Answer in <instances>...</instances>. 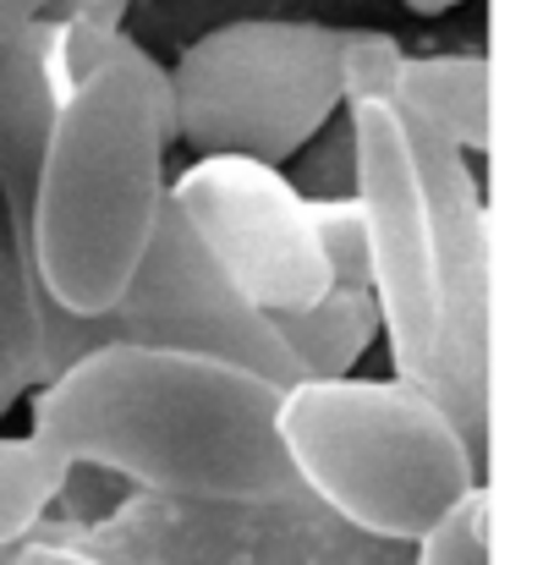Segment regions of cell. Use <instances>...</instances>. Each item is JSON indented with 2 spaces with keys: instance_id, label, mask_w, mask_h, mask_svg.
Listing matches in <instances>:
<instances>
[{
  "instance_id": "5",
  "label": "cell",
  "mask_w": 554,
  "mask_h": 565,
  "mask_svg": "<svg viewBox=\"0 0 554 565\" xmlns=\"http://www.w3.org/2000/svg\"><path fill=\"white\" fill-rule=\"evenodd\" d=\"M39 544H72L99 565H406V550L352 533L308 494L286 500H160L121 494L88 527L39 522Z\"/></svg>"
},
{
  "instance_id": "20",
  "label": "cell",
  "mask_w": 554,
  "mask_h": 565,
  "mask_svg": "<svg viewBox=\"0 0 554 565\" xmlns=\"http://www.w3.org/2000/svg\"><path fill=\"white\" fill-rule=\"evenodd\" d=\"M406 11H417V17H439V11H450V6H461V0H401Z\"/></svg>"
},
{
  "instance_id": "18",
  "label": "cell",
  "mask_w": 554,
  "mask_h": 565,
  "mask_svg": "<svg viewBox=\"0 0 554 565\" xmlns=\"http://www.w3.org/2000/svg\"><path fill=\"white\" fill-rule=\"evenodd\" d=\"M6 565H99V561L83 555V550H72V544H39V539H28L22 550H11Z\"/></svg>"
},
{
  "instance_id": "1",
  "label": "cell",
  "mask_w": 554,
  "mask_h": 565,
  "mask_svg": "<svg viewBox=\"0 0 554 565\" xmlns=\"http://www.w3.org/2000/svg\"><path fill=\"white\" fill-rule=\"evenodd\" d=\"M55 127L39 160L28 269L72 319H110L166 209L171 88L127 28L44 17Z\"/></svg>"
},
{
  "instance_id": "16",
  "label": "cell",
  "mask_w": 554,
  "mask_h": 565,
  "mask_svg": "<svg viewBox=\"0 0 554 565\" xmlns=\"http://www.w3.org/2000/svg\"><path fill=\"white\" fill-rule=\"evenodd\" d=\"M308 214H313V236L330 264V291H369V231H363L358 198L308 203Z\"/></svg>"
},
{
  "instance_id": "21",
  "label": "cell",
  "mask_w": 554,
  "mask_h": 565,
  "mask_svg": "<svg viewBox=\"0 0 554 565\" xmlns=\"http://www.w3.org/2000/svg\"><path fill=\"white\" fill-rule=\"evenodd\" d=\"M6 561H11V555H0V565H6Z\"/></svg>"
},
{
  "instance_id": "8",
  "label": "cell",
  "mask_w": 554,
  "mask_h": 565,
  "mask_svg": "<svg viewBox=\"0 0 554 565\" xmlns=\"http://www.w3.org/2000/svg\"><path fill=\"white\" fill-rule=\"evenodd\" d=\"M110 319H116V341H127V347L231 363V369L264 379L275 390L302 384L275 319H264L214 269V258L198 247V236L187 231L171 198H166L155 236H149V253H143V264H138V275Z\"/></svg>"
},
{
  "instance_id": "2",
  "label": "cell",
  "mask_w": 554,
  "mask_h": 565,
  "mask_svg": "<svg viewBox=\"0 0 554 565\" xmlns=\"http://www.w3.org/2000/svg\"><path fill=\"white\" fill-rule=\"evenodd\" d=\"M275 406V384L231 363L110 341L39 384L28 439L160 500H286L302 489L280 456Z\"/></svg>"
},
{
  "instance_id": "14",
  "label": "cell",
  "mask_w": 554,
  "mask_h": 565,
  "mask_svg": "<svg viewBox=\"0 0 554 565\" xmlns=\"http://www.w3.org/2000/svg\"><path fill=\"white\" fill-rule=\"evenodd\" d=\"M33 379H39V335H33L22 269L11 258H0V417Z\"/></svg>"
},
{
  "instance_id": "7",
  "label": "cell",
  "mask_w": 554,
  "mask_h": 565,
  "mask_svg": "<svg viewBox=\"0 0 554 565\" xmlns=\"http://www.w3.org/2000/svg\"><path fill=\"white\" fill-rule=\"evenodd\" d=\"M166 198L214 258V269L264 319L302 313L330 291L313 214L286 188V171L253 160H198L177 177V188H166Z\"/></svg>"
},
{
  "instance_id": "11",
  "label": "cell",
  "mask_w": 554,
  "mask_h": 565,
  "mask_svg": "<svg viewBox=\"0 0 554 565\" xmlns=\"http://www.w3.org/2000/svg\"><path fill=\"white\" fill-rule=\"evenodd\" d=\"M302 379H352L379 335V308L369 291H324L313 308L275 319Z\"/></svg>"
},
{
  "instance_id": "9",
  "label": "cell",
  "mask_w": 554,
  "mask_h": 565,
  "mask_svg": "<svg viewBox=\"0 0 554 565\" xmlns=\"http://www.w3.org/2000/svg\"><path fill=\"white\" fill-rule=\"evenodd\" d=\"M412 154L428 198L439 286H445V384L434 406L483 461L489 450V203L478 192L472 166L434 132L412 127Z\"/></svg>"
},
{
  "instance_id": "19",
  "label": "cell",
  "mask_w": 554,
  "mask_h": 565,
  "mask_svg": "<svg viewBox=\"0 0 554 565\" xmlns=\"http://www.w3.org/2000/svg\"><path fill=\"white\" fill-rule=\"evenodd\" d=\"M50 6H55V0H0V39H11V33L33 28Z\"/></svg>"
},
{
  "instance_id": "12",
  "label": "cell",
  "mask_w": 554,
  "mask_h": 565,
  "mask_svg": "<svg viewBox=\"0 0 554 565\" xmlns=\"http://www.w3.org/2000/svg\"><path fill=\"white\" fill-rule=\"evenodd\" d=\"M66 461L50 456L39 439H6L0 434V555L22 550L39 522H50L61 489H66Z\"/></svg>"
},
{
  "instance_id": "6",
  "label": "cell",
  "mask_w": 554,
  "mask_h": 565,
  "mask_svg": "<svg viewBox=\"0 0 554 565\" xmlns=\"http://www.w3.org/2000/svg\"><path fill=\"white\" fill-rule=\"evenodd\" d=\"M358 138V209L369 231V297L390 335L395 379L428 401L445 384V286L428 225V198L412 154V127L384 99H347Z\"/></svg>"
},
{
  "instance_id": "13",
  "label": "cell",
  "mask_w": 554,
  "mask_h": 565,
  "mask_svg": "<svg viewBox=\"0 0 554 565\" xmlns=\"http://www.w3.org/2000/svg\"><path fill=\"white\" fill-rule=\"evenodd\" d=\"M286 188L297 192L302 203H330V198H352L358 192V138H352L347 105L291 154Z\"/></svg>"
},
{
  "instance_id": "10",
  "label": "cell",
  "mask_w": 554,
  "mask_h": 565,
  "mask_svg": "<svg viewBox=\"0 0 554 565\" xmlns=\"http://www.w3.org/2000/svg\"><path fill=\"white\" fill-rule=\"evenodd\" d=\"M384 105L450 143L461 160L489 154V55H406L384 77Z\"/></svg>"
},
{
  "instance_id": "15",
  "label": "cell",
  "mask_w": 554,
  "mask_h": 565,
  "mask_svg": "<svg viewBox=\"0 0 554 565\" xmlns=\"http://www.w3.org/2000/svg\"><path fill=\"white\" fill-rule=\"evenodd\" d=\"M489 489L478 483L456 511H445L412 550H406V565H489Z\"/></svg>"
},
{
  "instance_id": "3",
  "label": "cell",
  "mask_w": 554,
  "mask_h": 565,
  "mask_svg": "<svg viewBox=\"0 0 554 565\" xmlns=\"http://www.w3.org/2000/svg\"><path fill=\"white\" fill-rule=\"evenodd\" d=\"M275 439L308 500L395 550L478 489L467 439L401 379H302L280 390Z\"/></svg>"
},
{
  "instance_id": "4",
  "label": "cell",
  "mask_w": 554,
  "mask_h": 565,
  "mask_svg": "<svg viewBox=\"0 0 554 565\" xmlns=\"http://www.w3.org/2000/svg\"><path fill=\"white\" fill-rule=\"evenodd\" d=\"M347 39L330 22H225L192 39L166 72L171 132L198 160L280 171L347 105Z\"/></svg>"
},
{
  "instance_id": "17",
  "label": "cell",
  "mask_w": 554,
  "mask_h": 565,
  "mask_svg": "<svg viewBox=\"0 0 554 565\" xmlns=\"http://www.w3.org/2000/svg\"><path fill=\"white\" fill-rule=\"evenodd\" d=\"M127 0H55L44 17L55 22H83V28H121Z\"/></svg>"
}]
</instances>
